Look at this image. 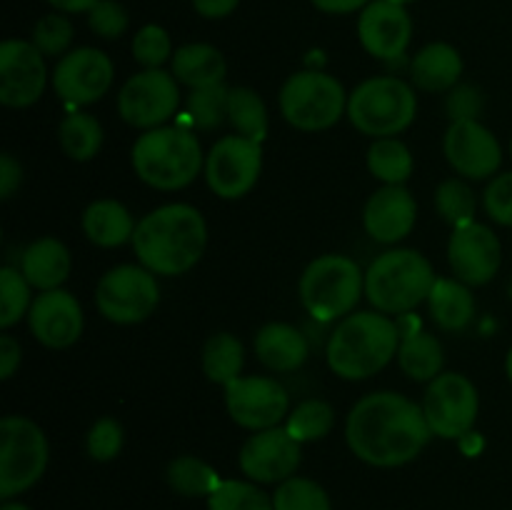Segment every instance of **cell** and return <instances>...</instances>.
Masks as SVG:
<instances>
[{"label":"cell","instance_id":"9","mask_svg":"<svg viewBox=\"0 0 512 510\" xmlns=\"http://www.w3.org/2000/svg\"><path fill=\"white\" fill-rule=\"evenodd\" d=\"M50 445L45 430L28 415H5L0 420V498L33 488L48 470Z\"/></svg>","mask_w":512,"mask_h":510},{"label":"cell","instance_id":"30","mask_svg":"<svg viewBox=\"0 0 512 510\" xmlns=\"http://www.w3.org/2000/svg\"><path fill=\"white\" fill-rule=\"evenodd\" d=\"M103 125L95 115L83 113V110H73L65 115L58 125V143L60 150L68 155L75 163H88L103 148Z\"/></svg>","mask_w":512,"mask_h":510},{"label":"cell","instance_id":"18","mask_svg":"<svg viewBox=\"0 0 512 510\" xmlns=\"http://www.w3.org/2000/svg\"><path fill=\"white\" fill-rule=\"evenodd\" d=\"M443 153L450 168L468 180L495 178L503 165L500 140L480 120H453L445 130Z\"/></svg>","mask_w":512,"mask_h":510},{"label":"cell","instance_id":"12","mask_svg":"<svg viewBox=\"0 0 512 510\" xmlns=\"http://www.w3.org/2000/svg\"><path fill=\"white\" fill-rule=\"evenodd\" d=\"M173 73L163 68L130 75L118 93V113L130 128L153 130L168 125L180 108V88Z\"/></svg>","mask_w":512,"mask_h":510},{"label":"cell","instance_id":"49","mask_svg":"<svg viewBox=\"0 0 512 510\" xmlns=\"http://www.w3.org/2000/svg\"><path fill=\"white\" fill-rule=\"evenodd\" d=\"M190 3H193V10L200 15V18L223 20L235 13L240 0H190Z\"/></svg>","mask_w":512,"mask_h":510},{"label":"cell","instance_id":"36","mask_svg":"<svg viewBox=\"0 0 512 510\" xmlns=\"http://www.w3.org/2000/svg\"><path fill=\"white\" fill-rule=\"evenodd\" d=\"M33 300V285L25 280L20 268L3 265L0 268V328L10 330L20 320L28 318Z\"/></svg>","mask_w":512,"mask_h":510},{"label":"cell","instance_id":"21","mask_svg":"<svg viewBox=\"0 0 512 510\" xmlns=\"http://www.w3.org/2000/svg\"><path fill=\"white\" fill-rule=\"evenodd\" d=\"M358 40L365 53L378 60H398L413 40V18L408 5L373 0L358 15Z\"/></svg>","mask_w":512,"mask_h":510},{"label":"cell","instance_id":"41","mask_svg":"<svg viewBox=\"0 0 512 510\" xmlns=\"http://www.w3.org/2000/svg\"><path fill=\"white\" fill-rule=\"evenodd\" d=\"M75 28L70 23V18L65 13H48L33 25V40L35 48L45 55V58H63L65 53H70V45H73Z\"/></svg>","mask_w":512,"mask_h":510},{"label":"cell","instance_id":"48","mask_svg":"<svg viewBox=\"0 0 512 510\" xmlns=\"http://www.w3.org/2000/svg\"><path fill=\"white\" fill-rule=\"evenodd\" d=\"M20 360H23V348H20L18 340L10 333L0 335V378H13L15 370L20 368Z\"/></svg>","mask_w":512,"mask_h":510},{"label":"cell","instance_id":"13","mask_svg":"<svg viewBox=\"0 0 512 510\" xmlns=\"http://www.w3.org/2000/svg\"><path fill=\"white\" fill-rule=\"evenodd\" d=\"M205 183L218 198L240 200L258 185L263 173V143L225 135L205 155Z\"/></svg>","mask_w":512,"mask_h":510},{"label":"cell","instance_id":"5","mask_svg":"<svg viewBox=\"0 0 512 510\" xmlns=\"http://www.w3.org/2000/svg\"><path fill=\"white\" fill-rule=\"evenodd\" d=\"M435 280L433 263L420 250H385L365 270V298L385 315H408L428 303Z\"/></svg>","mask_w":512,"mask_h":510},{"label":"cell","instance_id":"50","mask_svg":"<svg viewBox=\"0 0 512 510\" xmlns=\"http://www.w3.org/2000/svg\"><path fill=\"white\" fill-rule=\"evenodd\" d=\"M320 13L325 15H350L360 13L365 5H370L373 0H310Z\"/></svg>","mask_w":512,"mask_h":510},{"label":"cell","instance_id":"29","mask_svg":"<svg viewBox=\"0 0 512 510\" xmlns=\"http://www.w3.org/2000/svg\"><path fill=\"white\" fill-rule=\"evenodd\" d=\"M400 370L415 383H430L443 373L445 350L433 333L415 328L403 333L398 348Z\"/></svg>","mask_w":512,"mask_h":510},{"label":"cell","instance_id":"51","mask_svg":"<svg viewBox=\"0 0 512 510\" xmlns=\"http://www.w3.org/2000/svg\"><path fill=\"white\" fill-rule=\"evenodd\" d=\"M98 3V0H48L50 8L55 13H65V15H78V13H90V8Z\"/></svg>","mask_w":512,"mask_h":510},{"label":"cell","instance_id":"19","mask_svg":"<svg viewBox=\"0 0 512 510\" xmlns=\"http://www.w3.org/2000/svg\"><path fill=\"white\" fill-rule=\"evenodd\" d=\"M448 263L460 283L470 288L488 285L503 265V245L493 228L473 220L453 228L448 240Z\"/></svg>","mask_w":512,"mask_h":510},{"label":"cell","instance_id":"26","mask_svg":"<svg viewBox=\"0 0 512 510\" xmlns=\"http://www.w3.org/2000/svg\"><path fill=\"white\" fill-rule=\"evenodd\" d=\"M80 223H83L85 238L98 248H120L125 243H133L135 228H138L130 210L113 198L93 200L85 208Z\"/></svg>","mask_w":512,"mask_h":510},{"label":"cell","instance_id":"15","mask_svg":"<svg viewBox=\"0 0 512 510\" xmlns=\"http://www.w3.org/2000/svg\"><path fill=\"white\" fill-rule=\"evenodd\" d=\"M115 78L113 60L108 53L93 45H80L58 58L53 73H50V85L73 108L93 105L110 90Z\"/></svg>","mask_w":512,"mask_h":510},{"label":"cell","instance_id":"35","mask_svg":"<svg viewBox=\"0 0 512 510\" xmlns=\"http://www.w3.org/2000/svg\"><path fill=\"white\" fill-rule=\"evenodd\" d=\"M283 425L300 445L315 443V440H323L325 435H330V430L335 428V408L328 400L308 398L290 410Z\"/></svg>","mask_w":512,"mask_h":510},{"label":"cell","instance_id":"53","mask_svg":"<svg viewBox=\"0 0 512 510\" xmlns=\"http://www.w3.org/2000/svg\"><path fill=\"white\" fill-rule=\"evenodd\" d=\"M505 375H508V380L512 383V348L508 350V355H505Z\"/></svg>","mask_w":512,"mask_h":510},{"label":"cell","instance_id":"3","mask_svg":"<svg viewBox=\"0 0 512 510\" xmlns=\"http://www.w3.org/2000/svg\"><path fill=\"white\" fill-rule=\"evenodd\" d=\"M403 330L380 310H355L338 320L328 338L325 358L343 380H368L398 358Z\"/></svg>","mask_w":512,"mask_h":510},{"label":"cell","instance_id":"39","mask_svg":"<svg viewBox=\"0 0 512 510\" xmlns=\"http://www.w3.org/2000/svg\"><path fill=\"white\" fill-rule=\"evenodd\" d=\"M275 510H333L328 490L315 480L293 475V478L278 483L273 493Z\"/></svg>","mask_w":512,"mask_h":510},{"label":"cell","instance_id":"44","mask_svg":"<svg viewBox=\"0 0 512 510\" xmlns=\"http://www.w3.org/2000/svg\"><path fill=\"white\" fill-rule=\"evenodd\" d=\"M88 25L98 38L115 40L125 35L130 25V15L118 0H98L88 13Z\"/></svg>","mask_w":512,"mask_h":510},{"label":"cell","instance_id":"1","mask_svg":"<svg viewBox=\"0 0 512 510\" xmlns=\"http://www.w3.org/2000/svg\"><path fill=\"white\" fill-rule=\"evenodd\" d=\"M433 433L423 405L395 390L360 398L345 418V440L358 460L373 468H400L418 458Z\"/></svg>","mask_w":512,"mask_h":510},{"label":"cell","instance_id":"7","mask_svg":"<svg viewBox=\"0 0 512 510\" xmlns=\"http://www.w3.org/2000/svg\"><path fill=\"white\" fill-rule=\"evenodd\" d=\"M418 113L415 88L395 75H375L363 80L348 95V120L363 135L395 138L413 125Z\"/></svg>","mask_w":512,"mask_h":510},{"label":"cell","instance_id":"4","mask_svg":"<svg viewBox=\"0 0 512 510\" xmlns=\"http://www.w3.org/2000/svg\"><path fill=\"white\" fill-rule=\"evenodd\" d=\"M130 163L135 175L155 190H183L205 168L198 135L185 125H160L145 130L133 143Z\"/></svg>","mask_w":512,"mask_h":510},{"label":"cell","instance_id":"37","mask_svg":"<svg viewBox=\"0 0 512 510\" xmlns=\"http://www.w3.org/2000/svg\"><path fill=\"white\" fill-rule=\"evenodd\" d=\"M228 95L230 88L225 83L210 85V88L190 90L185 100V118L200 130H218L228 123Z\"/></svg>","mask_w":512,"mask_h":510},{"label":"cell","instance_id":"52","mask_svg":"<svg viewBox=\"0 0 512 510\" xmlns=\"http://www.w3.org/2000/svg\"><path fill=\"white\" fill-rule=\"evenodd\" d=\"M0 510H30V508H28V505L18 503V500H3Z\"/></svg>","mask_w":512,"mask_h":510},{"label":"cell","instance_id":"20","mask_svg":"<svg viewBox=\"0 0 512 510\" xmlns=\"http://www.w3.org/2000/svg\"><path fill=\"white\" fill-rule=\"evenodd\" d=\"M28 328L40 345L50 350H65L83 335V305L70 290L55 288L35 295L28 313Z\"/></svg>","mask_w":512,"mask_h":510},{"label":"cell","instance_id":"42","mask_svg":"<svg viewBox=\"0 0 512 510\" xmlns=\"http://www.w3.org/2000/svg\"><path fill=\"white\" fill-rule=\"evenodd\" d=\"M133 58L135 63L143 70L150 68H163L168 60H173V40H170V33L158 23H148L135 33L133 45Z\"/></svg>","mask_w":512,"mask_h":510},{"label":"cell","instance_id":"46","mask_svg":"<svg viewBox=\"0 0 512 510\" xmlns=\"http://www.w3.org/2000/svg\"><path fill=\"white\" fill-rule=\"evenodd\" d=\"M480 108H483V98H480L478 88L460 83L450 90L448 113L453 120H478Z\"/></svg>","mask_w":512,"mask_h":510},{"label":"cell","instance_id":"55","mask_svg":"<svg viewBox=\"0 0 512 510\" xmlns=\"http://www.w3.org/2000/svg\"><path fill=\"white\" fill-rule=\"evenodd\" d=\"M510 155H512V143H510Z\"/></svg>","mask_w":512,"mask_h":510},{"label":"cell","instance_id":"34","mask_svg":"<svg viewBox=\"0 0 512 510\" xmlns=\"http://www.w3.org/2000/svg\"><path fill=\"white\" fill-rule=\"evenodd\" d=\"M413 153L400 138H378L368 148V170L383 185H405L413 175Z\"/></svg>","mask_w":512,"mask_h":510},{"label":"cell","instance_id":"25","mask_svg":"<svg viewBox=\"0 0 512 510\" xmlns=\"http://www.w3.org/2000/svg\"><path fill=\"white\" fill-rule=\"evenodd\" d=\"M70 270H73V258L68 245L53 235L33 240L20 255V273L40 293L63 288L65 280L70 278Z\"/></svg>","mask_w":512,"mask_h":510},{"label":"cell","instance_id":"14","mask_svg":"<svg viewBox=\"0 0 512 510\" xmlns=\"http://www.w3.org/2000/svg\"><path fill=\"white\" fill-rule=\"evenodd\" d=\"M223 390L230 420L253 433L283 425L290 413L288 390L268 375H240Z\"/></svg>","mask_w":512,"mask_h":510},{"label":"cell","instance_id":"45","mask_svg":"<svg viewBox=\"0 0 512 510\" xmlns=\"http://www.w3.org/2000/svg\"><path fill=\"white\" fill-rule=\"evenodd\" d=\"M483 208L493 223L512 228V170L490 178L483 193Z\"/></svg>","mask_w":512,"mask_h":510},{"label":"cell","instance_id":"23","mask_svg":"<svg viewBox=\"0 0 512 510\" xmlns=\"http://www.w3.org/2000/svg\"><path fill=\"white\" fill-rule=\"evenodd\" d=\"M253 348L260 363L273 373H293V370L303 368L310 355V345L303 330L290 323H278V320L265 323L255 333Z\"/></svg>","mask_w":512,"mask_h":510},{"label":"cell","instance_id":"28","mask_svg":"<svg viewBox=\"0 0 512 510\" xmlns=\"http://www.w3.org/2000/svg\"><path fill=\"white\" fill-rule=\"evenodd\" d=\"M428 310L440 330L448 333L465 330L475 315L473 290L458 278H438L428 295Z\"/></svg>","mask_w":512,"mask_h":510},{"label":"cell","instance_id":"6","mask_svg":"<svg viewBox=\"0 0 512 510\" xmlns=\"http://www.w3.org/2000/svg\"><path fill=\"white\" fill-rule=\"evenodd\" d=\"M298 295L305 313L320 323L343 320L345 315L355 313V305L365 295V273L348 255H320L305 265Z\"/></svg>","mask_w":512,"mask_h":510},{"label":"cell","instance_id":"11","mask_svg":"<svg viewBox=\"0 0 512 510\" xmlns=\"http://www.w3.org/2000/svg\"><path fill=\"white\" fill-rule=\"evenodd\" d=\"M423 413L430 425V433L438 438H465L475 428L480 413L478 388L463 373H440L425 388Z\"/></svg>","mask_w":512,"mask_h":510},{"label":"cell","instance_id":"8","mask_svg":"<svg viewBox=\"0 0 512 510\" xmlns=\"http://www.w3.org/2000/svg\"><path fill=\"white\" fill-rule=\"evenodd\" d=\"M280 113L285 123L303 133H320L348 115L343 83L323 70H298L280 88Z\"/></svg>","mask_w":512,"mask_h":510},{"label":"cell","instance_id":"16","mask_svg":"<svg viewBox=\"0 0 512 510\" xmlns=\"http://www.w3.org/2000/svg\"><path fill=\"white\" fill-rule=\"evenodd\" d=\"M48 83L45 55L33 40L8 38L0 43V103L5 108H30L43 98Z\"/></svg>","mask_w":512,"mask_h":510},{"label":"cell","instance_id":"2","mask_svg":"<svg viewBox=\"0 0 512 510\" xmlns=\"http://www.w3.org/2000/svg\"><path fill=\"white\" fill-rule=\"evenodd\" d=\"M208 245V223L195 205L168 203L143 215L133 235L135 258L150 273L178 278L190 273Z\"/></svg>","mask_w":512,"mask_h":510},{"label":"cell","instance_id":"27","mask_svg":"<svg viewBox=\"0 0 512 510\" xmlns=\"http://www.w3.org/2000/svg\"><path fill=\"white\" fill-rule=\"evenodd\" d=\"M170 73L180 85L190 90L210 88V85L225 83L228 63L225 55L210 43H188L180 45L170 60Z\"/></svg>","mask_w":512,"mask_h":510},{"label":"cell","instance_id":"40","mask_svg":"<svg viewBox=\"0 0 512 510\" xmlns=\"http://www.w3.org/2000/svg\"><path fill=\"white\" fill-rule=\"evenodd\" d=\"M208 510H275L273 495L253 480H223L208 498Z\"/></svg>","mask_w":512,"mask_h":510},{"label":"cell","instance_id":"22","mask_svg":"<svg viewBox=\"0 0 512 510\" xmlns=\"http://www.w3.org/2000/svg\"><path fill=\"white\" fill-rule=\"evenodd\" d=\"M418 220V205L405 185H383L363 208V228L375 243L395 245L408 238Z\"/></svg>","mask_w":512,"mask_h":510},{"label":"cell","instance_id":"31","mask_svg":"<svg viewBox=\"0 0 512 510\" xmlns=\"http://www.w3.org/2000/svg\"><path fill=\"white\" fill-rule=\"evenodd\" d=\"M245 365V348L233 333H215L205 340L203 355H200V368L205 378L215 385H230L240 378V370Z\"/></svg>","mask_w":512,"mask_h":510},{"label":"cell","instance_id":"33","mask_svg":"<svg viewBox=\"0 0 512 510\" xmlns=\"http://www.w3.org/2000/svg\"><path fill=\"white\" fill-rule=\"evenodd\" d=\"M228 123L233 125L235 133L243 138L263 143L268 138L270 118L263 98L248 85H235L228 95Z\"/></svg>","mask_w":512,"mask_h":510},{"label":"cell","instance_id":"32","mask_svg":"<svg viewBox=\"0 0 512 510\" xmlns=\"http://www.w3.org/2000/svg\"><path fill=\"white\" fill-rule=\"evenodd\" d=\"M165 480L183 498H210L223 478L218 470L195 455H178L165 468Z\"/></svg>","mask_w":512,"mask_h":510},{"label":"cell","instance_id":"17","mask_svg":"<svg viewBox=\"0 0 512 510\" xmlns=\"http://www.w3.org/2000/svg\"><path fill=\"white\" fill-rule=\"evenodd\" d=\"M303 460V450L285 425L258 430L243 443L238 453V465L248 480L258 485L283 483L293 478Z\"/></svg>","mask_w":512,"mask_h":510},{"label":"cell","instance_id":"43","mask_svg":"<svg viewBox=\"0 0 512 510\" xmlns=\"http://www.w3.org/2000/svg\"><path fill=\"white\" fill-rule=\"evenodd\" d=\"M125 443V430L123 425L115 418L105 415L90 425L88 435H85V450L95 463H110L120 455Z\"/></svg>","mask_w":512,"mask_h":510},{"label":"cell","instance_id":"10","mask_svg":"<svg viewBox=\"0 0 512 510\" xmlns=\"http://www.w3.org/2000/svg\"><path fill=\"white\" fill-rule=\"evenodd\" d=\"M160 305L158 275L143 265L123 263L110 268L95 288V308L115 325H138Z\"/></svg>","mask_w":512,"mask_h":510},{"label":"cell","instance_id":"38","mask_svg":"<svg viewBox=\"0 0 512 510\" xmlns=\"http://www.w3.org/2000/svg\"><path fill=\"white\" fill-rule=\"evenodd\" d=\"M435 210L445 223L460 228V225L475 220L478 200H475L473 188L463 178H448L435 188Z\"/></svg>","mask_w":512,"mask_h":510},{"label":"cell","instance_id":"54","mask_svg":"<svg viewBox=\"0 0 512 510\" xmlns=\"http://www.w3.org/2000/svg\"><path fill=\"white\" fill-rule=\"evenodd\" d=\"M393 3H400V5H410V3H415V0H393Z\"/></svg>","mask_w":512,"mask_h":510},{"label":"cell","instance_id":"47","mask_svg":"<svg viewBox=\"0 0 512 510\" xmlns=\"http://www.w3.org/2000/svg\"><path fill=\"white\" fill-rule=\"evenodd\" d=\"M20 183H23V165L15 160L13 153H3L0 155V198H13Z\"/></svg>","mask_w":512,"mask_h":510},{"label":"cell","instance_id":"24","mask_svg":"<svg viewBox=\"0 0 512 510\" xmlns=\"http://www.w3.org/2000/svg\"><path fill=\"white\" fill-rule=\"evenodd\" d=\"M463 55L455 45L443 43H428L413 55L410 60V80L418 90L425 93H445L460 85V75H463Z\"/></svg>","mask_w":512,"mask_h":510}]
</instances>
